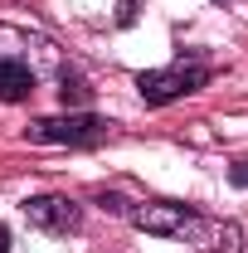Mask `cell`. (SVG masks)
Listing matches in <instances>:
<instances>
[{"label": "cell", "mask_w": 248, "mask_h": 253, "mask_svg": "<svg viewBox=\"0 0 248 253\" xmlns=\"http://www.w3.org/2000/svg\"><path fill=\"white\" fill-rule=\"evenodd\" d=\"M209 83V63H170V68H151V73H136V93L146 97L151 107H165V102H175V97H190L200 93Z\"/></svg>", "instance_id": "6da1fadb"}, {"label": "cell", "mask_w": 248, "mask_h": 253, "mask_svg": "<svg viewBox=\"0 0 248 253\" xmlns=\"http://www.w3.org/2000/svg\"><path fill=\"white\" fill-rule=\"evenodd\" d=\"M34 141H49V146H97L107 136V122L83 112V117H44V122L30 126Z\"/></svg>", "instance_id": "7a4b0ae2"}, {"label": "cell", "mask_w": 248, "mask_h": 253, "mask_svg": "<svg viewBox=\"0 0 248 253\" xmlns=\"http://www.w3.org/2000/svg\"><path fill=\"white\" fill-rule=\"evenodd\" d=\"M25 219L44 234H73L83 224V210L68 195H34V200H25Z\"/></svg>", "instance_id": "3957f363"}, {"label": "cell", "mask_w": 248, "mask_h": 253, "mask_svg": "<svg viewBox=\"0 0 248 253\" xmlns=\"http://www.w3.org/2000/svg\"><path fill=\"white\" fill-rule=\"evenodd\" d=\"M126 219L146 234H195L200 229V214L185 210V205H141V210H126Z\"/></svg>", "instance_id": "277c9868"}, {"label": "cell", "mask_w": 248, "mask_h": 253, "mask_svg": "<svg viewBox=\"0 0 248 253\" xmlns=\"http://www.w3.org/2000/svg\"><path fill=\"white\" fill-rule=\"evenodd\" d=\"M34 93V73L15 59H0V102H25Z\"/></svg>", "instance_id": "5b68a950"}, {"label": "cell", "mask_w": 248, "mask_h": 253, "mask_svg": "<svg viewBox=\"0 0 248 253\" xmlns=\"http://www.w3.org/2000/svg\"><path fill=\"white\" fill-rule=\"evenodd\" d=\"M214 253H239V229H234V224H224L214 234Z\"/></svg>", "instance_id": "8992f818"}, {"label": "cell", "mask_w": 248, "mask_h": 253, "mask_svg": "<svg viewBox=\"0 0 248 253\" xmlns=\"http://www.w3.org/2000/svg\"><path fill=\"white\" fill-rule=\"evenodd\" d=\"M63 102H88V88H83V83H78V78H68V73H63Z\"/></svg>", "instance_id": "52a82bcc"}, {"label": "cell", "mask_w": 248, "mask_h": 253, "mask_svg": "<svg viewBox=\"0 0 248 253\" xmlns=\"http://www.w3.org/2000/svg\"><path fill=\"white\" fill-rule=\"evenodd\" d=\"M229 180L239 190H248V161H234V170H229Z\"/></svg>", "instance_id": "ba28073f"}, {"label": "cell", "mask_w": 248, "mask_h": 253, "mask_svg": "<svg viewBox=\"0 0 248 253\" xmlns=\"http://www.w3.org/2000/svg\"><path fill=\"white\" fill-rule=\"evenodd\" d=\"M0 253H10V229L0 224Z\"/></svg>", "instance_id": "9c48e42d"}]
</instances>
